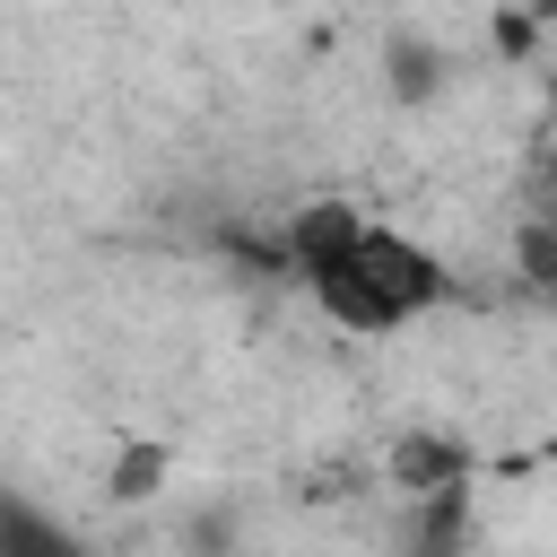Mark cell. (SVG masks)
I'll use <instances>...</instances> for the list:
<instances>
[{"label":"cell","mask_w":557,"mask_h":557,"mask_svg":"<svg viewBox=\"0 0 557 557\" xmlns=\"http://www.w3.org/2000/svg\"><path fill=\"white\" fill-rule=\"evenodd\" d=\"M296 296H305L331 331H348V339H392V331L426 322L435 305H453V261H444L435 244L366 218V235H357L322 278H305Z\"/></svg>","instance_id":"6da1fadb"},{"label":"cell","mask_w":557,"mask_h":557,"mask_svg":"<svg viewBox=\"0 0 557 557\" xmlns=\"http://www.w3.org/2000/svg\"><path fill=\"white\" fill-rule=\"evenodd\" d=\"M479 479V453L426 418H409L392 444H383V487L392 496H435V487H470Z\"/></svg>","instance_id":"7a4b0ae2"},{"label":"cell","mask_w":557,"mask_h":557,"mask_svg":"<svg viewBox=\"0 0 557 557\" xmlns=\"http://www.w3.org/2000/svg\"><path fill=\"white\" fill-rule=\"evenodd\" d=\"M374 70H383V96H392L400 113H426V104L453 96V52H444V35H426V26H392L383 52H374Z\"/></svg>","instance_id":"3957f363"},{"label":"cell","mask_w":557,"mask_h":557,"mask_svg":"<svg viewBox=\"0 0 557 557\" xmlns=\"http://www.w3.org/2000/svg\"><path fill=\"white\" fill-rule=\"evenodd\" d=\"M165 479H174V444H165V435H122V444L104 453V470H96L104 505H157Z\"/></svg>","instance_id":"277c9868"},{"label":"cell","mask_w":557,"mask_h":557,"mask_svg":"<svg viewBox=\"0 0 557 557\" xmlns=\"http://www.w3.org/2000/svg\"><path fill=\"white\" fill-rule=\"evenodd\" d=\"M505 270L522 278V296H540V305H557V209H522L513 218V235H505Z\"/></svg>","instance_id":"5b68a950"},{"label":"cell","mask_w":557,"mask_h":557,"mask_svg":"<svg viewBox=\"0 0 557 557\" xmlns=\"http://www.w3.org/2000/svg\"><path fill=\"white\" fill-rule=\"evenodd\" d=\"M400 505H409L418 548H461L470 540V487H435V496H400Z\"/></svg>","instance_id":"8992f818"},{"label":"cell","mask_w":557,"mask_h":557,"mask_svg":"<svg viewBox=\"0 0 557 557\" xmlns=\"http://www.w3.org/2000/svg\"><path fill=\"white\" fill-rule=\"evenodd\" d=\"M61 548H70V531L52 513H35L26 496H0V557H61Z\"/></svg>","instance_id":"52a82bcc"},{"label":"cell","mask_w":557,"mask_h":557,"mask_svg":"<svg viewBox=\"0 0 557 557\" xmlns=\"http://www.w3.org/2000/svg\"><path fill=\"white\" fill-rule=\"evenodd\" d=\"M540 44H548V26H540V17L522 9V0L487 9V52H496V61H513V70H540V61H548Z\"/></svg>","instance_id":"ba28073f"},{"label":"cell","mask_w":557,"mask_h":557,"mask_svg":"<svg viewBox=\"0 0 557 557\" xmlns=\"http://www.w3.org/2000/svg\"><path fill=\"white\" fill-rule=\"evenodd\" d=\"M183 540H209V548H226V540H235V522H226V513H191V522H183Z\"/></svg>","instance_id":"9c48e42d"},{"label":"cell","mask_w":557,"mask_h":557,"mask_svg":"<svg viewBox=\"0 0 557 557\" xmlns=\"http://www.w3.org/2000/svg\"><path fill=\"white\" fill-rule=\"evenodd\" d=\"M540 104H548V122H557V52L540 61Z\"/></svg>","instance_id":"30bf717a"},{"label":"cell","mask_w":557,"mask_h":557,"mask_svg":"<svg viewBox=\"0 0 557 557\" xmlns=\"http://www.w3.org/2000/svg\"><path fill=\"white\" fill-rule=\"evenodd\" d=\"M522 9H531V17H540V26L557 35V0H522Z\"/></svg>","instance_id":"8fae6325"}]
</instances>
